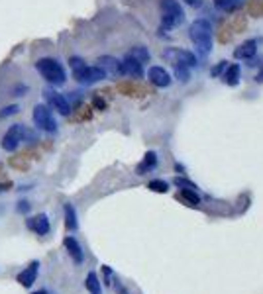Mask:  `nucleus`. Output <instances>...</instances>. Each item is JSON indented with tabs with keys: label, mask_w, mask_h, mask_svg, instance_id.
Segmentation results:
<instances>
[{
	"label": "nucleus",
	"mask_w": 263,
	"mask_h": 294,
	"mask_svg": "<svg viewBox=\"0 0 263 294\" xmlns=\"http://www.w3.org/2000/svg\"><path fill=\"white\" fill-rule=\"evenodd\" d=\"M35 69H37V73L44 76L49 85H55V87H57V85H63L67 81L65 69H63V65H61L57 59H53V57H42V59H37Z\"/></svg>",
	"instance_id": "nucleus-1"
},
{
	"label": "nucleus",
	"mask_w": 263,
	"mask_h": 294,
	"mask_svg": "<svg viewBox=\"0 0 263 294\" xmlns=\"http://www.w3.org/2000/svg\"><path fill=\"white\" fill-rule=\"evenodd\" d=\"M191 42L197 45V49L202 55H209L212 51V28L206 20H197L191 26Z\"/></svg>",
	"instance_id": "nucleus-2"
},
{
	"label": "nucleus",
	"mask_w": 263,
	"mask_h": 294,
	"mask_svg": "<svg viewBox=\"0 0 263 294\" xmlns=\"http://www.w3.org/2000/svg\"><path fill=\"white\" fill-rule=\"evenodd\" d=\"M185 22V12L177 0H161V28L171 30Z\"/></svg>",
	"instance_id": "nucleus-3"
},
{
	"label": "nucleus",
	"mask_w": 263,
	"mask_h": 294,
	"mask_svg": "<svg viewBox=\"0 0 263 294\" xmlns=\"http://www.w3.org/2000/svg\"><path fill=\"white\" fill-rule=\"evenodd\" d=\"M33 122L40 130L47 131V133H55L57 131V120H55L53 112L47 104H37L33 108Z\"/></svg>",
	"instance_id": "nucleus-4"
},
{
	"label": "nucleus",
	"mask_w": 263,
	"mask_h": 294,
	"mask_svg": "<svg viewBox=\"0 0 263 294\" xmlns=\"http://www.w3.org/2000/svg\"><path fill=\"white\" fill-rule=\"evenodd\" d=\"M167 63H173V65H183V67H193L197 65V57L191 53V51H185V49H179V47H169L161 53Z\"/></svg>",
	"instance_id": "nucleus-5"
},
{
	"label": "nucleus",
	"mask_w": 263,
	"mask_h": 294,
	"mask_svg": "<svg viewBox=\"0 0 263 294\" xmlns=\"http://www.w3.org/2000/svg\"><path fill=\"white\" fill-rule=\"evenodd\" d=\"M73 76L77 79V83L81 85H95V83H99L102 79H106V71L104 69H100L99 65L97 67H81L77 71H73Z\"/></svg>",
	"instance_id": "nucleus-6"
},
{
	"label": "nucleus",
	"mask_w": 263,
	"mask_h": 294,
	"mask_svg": "<svg viewBox=\"0 0 263 294\" xmlns=\"http://www.w3.org/2000/svg\"><path fill=\"white\" fill-rule=\"evenodd\" d=\"M24 135H26V128L22 124H14L8 128V131L4 133L2 138V149L4 151H16L18 145L24 142Z\"/></svg>",
	"instance_id": "nucleus-7"
},
{
	"label": "nucleus",
	"mask_w": 263,
	"mask_h": 294,
	"mask_svg": "<svg viewBox=\"0 0 263 294\" xmlns=\"http://www.w3.org/2000/svg\"><path fill=\"white\" fill-rule=\"evenodd\" d=\"M44 96H45V100H47V106L57 110L61 116H69V114H71V104H69V100H67L63 94L55 92L51 88H45Z\"/></svg>",
	"instance_id": "nucleus-8"
},
{
	"label": "nucleus",
	"mask_w": 263,
	"mask_h": 294,
	"mask_svg": "<svg viewBox=\"0 0 263 294\" xmlns=\"http://www.w3.org/2000/svg\"><path fill=\"white\" fill-rule=\"evenodd\" d=\"M120 75H128V76H134V79H140V76H143L142 63L136 61L134 57H130V55H126L124 61H120Z\"/></svg>",
	"instance_id": "nucleus-9"
},
{
	"label": "nucleus",
	"mask_w": 263,
	"mask_h": 294,
	"mask_svg": "<svg viewBox=\"0 0 263 294\" xmlns=\"http://www.w3.org/2000/svg\"><path fill=\"white\" fill-rule=\"evenodd\" d=\"M147 79H149L152 85H155V87L159 88H165L171 85V75L165 71L163 67H152L149 73H147Z\"/></svg>",
	"instance_id": "nucleus-10"
},
{
	"label": "nucleus",
	"mask_w": 263,
	"mask_h": 294,
	"mask_svg": "<svg viewBox=\"0 0 263 294\" xmlns=\"http://www.w3.org/2000/svg\"><path fill=\"white\" fill-rule=\"evenodd\" d=\"M26 224H28V228L32 229V231H35L37 236H47L49 229H51V226H49V218H47L45 214H37V216H33V218L28 220Z\"/></svg>",
	"instance_id": "nucleus-11"
},
{
	"label": "nucleus",
	"mask_w": 263,
	"mask_h": 294,
	"mask_svg": "<svg viewBox=\"0 0 263 294\" xmlns=\"http://www.w3.org/2000/svg\"><path fill=\"white\" fill-rule=\"evenodd\" d=\"M37 271H40V261H33L28 269H24L18 275V283L22 284V286H26V288H30L35 283V279H37Z\"/></svg>",
	"instance_id": "nucleus-12"
},
{
	"label": "nucleus",
	"mask_w": 263,
	"mask_h": 294,
	"mask_svg": "<svg viewBox=\"0 0 263 294\" xmlns=\"http://www.w3.org/2000/svg\"><path fill=\"white\" fill-rule=\"evenodd\" d=\"M255 51H257V42L255 40H248L240 47L234 49V57L236 59H252L253 55H255Z\"/></svg>",
	"instance_id": "nucleus-13"
},
{
	"label": "nucleus",
	"mask_w": 263,
	"mask_h": 294,
	"mask_svg": "<svg viewBox=\"0 0 263 294\" xmlns=\"http://www.w3.org/2000/svg\"><path fill=\"white\" fill-rule=\"evenodd\" d=\"M65 247L69 251V255L73 257V261L75 263H83L85 261V253H83V247L79 245V241L75 238H65Z\"/></svg>",
	"instance_id": "nucleus-14"
},
{
	"label": "nucleus",
	"mask_w": 263,
	"mask_h": 294,
	"mask_svg": "<svg viewBox=\"0 0 263 294\" xmlns=\"http://www.w3.org/2000/svg\"><path fill=\"white\" fill-rule=\"evenodd\" d=\"M99 67L106 71V75H108V73H112V75H120V61H118V59H114V57H106V55H104V57H100Z\"/></svg>",
	"instance_id": "nucleus-15"
},
{
	"label": "nucleus",
	"mask_w": 263,
	"mask_h": 294,
	"mask_svg": "<svg viewBox=\"0 0 263 294\" xmlns=\"http://www.w3.org/2000/svg\"><path fill=\"white\" fill-rule=\"evenodd\" d=\"M222 79H224V83H226V85H230V87H236V85H238V81H240V65L228 67Z\"/></svg>",
	"instance_id": "nucleus-16"
},
{
	"label": "nucleus",
	"mask_w": 263,
	"mask_h": 294,
	"mask_svg": "<svg viewBox=\"0 0 263 294\" xmlns=\"http://www.w3.org/2000/svg\"><path fill=\"white\" fill-rule=\"evenodd\" d=\"M85 286L90 294H102V288H100V281L97 277V272H88L87 281H85Z\"/></svg>",
	"instance_id": "nucleus-17"
},
{
	"label": "nucleus",
	"mask_w": 263,
	"mask_h": 294,
	"mask_svg": "<svg viewBox=\"0 0 263 294\" xmlns=\"http://www.w3.org/2000/svg\"><path fill=\"white\" fill-rule=\"evenodd\" d=\"M65 226L67 229L75 231L79 228V222H77V214H75V208L71 204H65Z\"/></svg>",
	"instance_id": "nucleus-18"
},
{
	"label": "nucleus",
	"mask_w": 263,
	"mask_h": 294,
	"mask_svg": "<svg viewBox=\"0 0 263 294\" xmlns=\"http://www.w3.org/2000/svg\"><path fill=\"white\" fill-rule=\"evenodd\" d=\"M155 165H157V155L154 151H149L145 155V159L142 161V165L138 167V174H145V171H149V169H154Z\"/></svg>",
	"instance_id": "nucleus-19"
},
{
	"label": "nucleus",
	"mask_w": 263,
	"mask_h": 294,
	"mask_svg": "<svg viewBox=\"0 0 263 294\" xmlns=\"http://www.w3.org/2000/svg\"><path fill=\"white\" fill-rule=\"evenodd\" d=\"M130 57H134L136 61H140V63H145V61H149V51L143 47V45H136V47H132L130 49Z\"/></svg>",
	"instance_id": "nucleus-20"
},
{
	"label": "nucleus",
	"mask_w": 263,
	"mask_h": 294,
	"mask_svg": "<svg viewBox=\"0 0 263 294\" xmlns=\"http://www.w3.org/2000/svg\"><path fill=\"white\" fill-rule=\"evenodd\" d=\"M241 2H243V0H214V4L224 12H232V10H236V8H240Z\"/></svg>",
	"instance_id": "nucleus-21"
},
{
	"label": "nucleus",
	"mask_w": 263,
	"mask_h": 294,
	"mask_svg": "<svg viewBox=\"0 0 263 294\" xmlns=\"http://www.w3.org/2000/svg\"><path fill=\"white\" fill-rule=\"evenodd\" d=\"M181 198H183L185 202H189L191 206H197V204H200V196H198L193 188H183V190H181Z\"/></svg>",
	"instance_id": "nucleus-22"
},
{
	"label": "nucleus",
	"mask_w": 263,
	"mask_h": 294,
	"mask_svg": "<svg viewBox=\"0 0 263 294\" xmlns=\"http://www.w3.org/2000/svg\"><path fill=\"white\" fill-rule=\"evenodd\" d=\"M147 188H149V190H154V192H163V194L169 190V186H167L165 181H152V183L147 185Z\"/></svg>",
	"instance_id": "nucleus-23"
},
{
	"label": "nucleus",
	"mask_w": 263,
	"mask_h": 294,
	"mask_svg": "<svg viewBox=\"0 0 263 294\" xmlns=\"http://www.w3.org/2000/svg\"><path fill=\"white\" fill-rule=\"evenodd\" d=\"M175 75H177V79H181L183 83L189 81V71H186V67H183V65H175Z\"/></svg>",
	"instance_id": "nucleus-24"
},
{
	"label": "nucleus",
	"mask_w": 263,
	"mask_h": 294,
	"mask_svg": "<svg viewBox=\"0 0 263 294\" xmlns=\"http://www.w3.org/2000/svg\"><path fill=\"white\" fill-rule=\"evenodd\" d=\"M16 112H20V106L18 104H12V106H6V108L0 112V118H8L12 114H16Z\"/></svg>",
	"instance_id": "nucleus-25"
},
{
	"label": "nucleus",
	"mask_w": 263,
	"mask_h": 294,
	"mask_svg": "<svg viewBox=\"0 0 263 294\" xmlns=\"http://www.w3.org/2000/svg\"><path fill=\"white\" fill-rule=\"evenodd\" d=\"M69 65H71L73 71H77V69H81V67H85V61H83L81 57H71V59H69Z\"/></svg>",
	"instance_id": "nucleus-26"
},
{
	"label": "nucleus",
	"mask_w": 263,
	"mask_h": 294,
	"mask_svg": "<svg viewBox=\"0 0 263 294\" xmlns=\"http://www.w3.org/2000/svg\"><path fill=\"white\" fill-rule=\"evenodd\" d=\"M175 185H177V186H183V188H193V190L197 188V185L189 183V181H185V179H179V177H177V179H175Z\"/></svg>",
	"instance_id": "nucleus-27"
},
{
	"label": "nucleus",
	"mask_w": 263,
	"mask_h": 294,
	"mask_svg": "<svg viewBox=\"0 0 263 294\" xmlns=\"http://www.w3.org/2000/svg\"><path fill=\"white\" fill-rule=\"evenodd\" d=\"M28 210H30V204H28V202H26V200H22V202H20V204H18V212H22V214H26V212H28Z\"/></svg>",
	"instance_id": "nucleus-28"
},
{
	"label": "nucleus",
	"mask_w": 263,
	"mask_h": 294,
	"mask_svg": "<svg viewBox=\"0 0 263 294\" xmlns=\"http://www.w3.org/2000/svg\"><path fill=\"white\" fill-rule=\"evenodd\" d=\"M185 2L189 4V6H193V8H200L204 0H185Z\"/></svg>",
	"instance_id": "nucleus-29"
},
{
	"label": "nucleus",
	"mask_w": 263,
	"mask_h": 294,
	"mask_svg": "<svg viewBox=\"0 0 263 294\" xmlns=\"http://www.w3.org/2000/svg\"><path fill=\"white\" fill-rule=\"evenodd\" d=\"M224 67H226V61H222V63H220V65L216 67L214 71H212V75H218V73H220V71H222V69H224Z\"/></svg>",
	"instance_id": "nucleus-30"
},
{
	"label": "nucleus",
	"mask_w": 263,
	"mask_h": 294,
	"mask_svg": "<svg viewBox=\"0 0 263 294\" xmlns=\"http://www.w3.org/2000/svg\"><path fill=\"white\" fill-rule=\"evenodd\" d=\"M255 81H259V83H263V71H261V73H259V75H257V76H255Z\"/></svg>",
	"instance_id": "nucleus-31"
},
{
	"label": "nucleus",
	"mask_w": 263,
	"mask_h": 294,
	"mask_svg": "<svg viewBox=\"0 0 263 294\" xmlns=\"http://www.w3.org/2000/svg\"><path fill=\"white\" fill-rule=\"evenodd\" d=\"M32 294H47V290H35V292H32Z\"/></svg>",
	"instance_id": "nucleus-32"
}]
</instances>
